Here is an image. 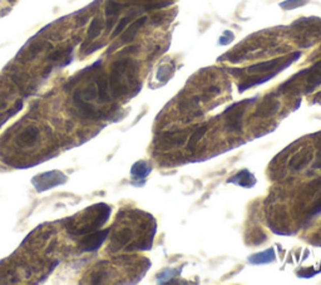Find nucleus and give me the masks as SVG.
Masks as SVG:
<instances>
[{
  "label": "nucleus",
  "mask_w": 321,
  "mask_h": 285,
  "mask_svg": "<svg viewBox=\"0 0 321 285\" xmlns=\"http://www.w3.org/2000/svg\"><path fill=\"white\" fill-rule=\"evenodd\" d=\"M97 93H98L99 102H109L110 101V92L109 83H108V77L106 74H101L96 80Z\"/></svg>",
  "instance_id": "obj_12"
},
{
  "label": "nucleus",
  "mask_w": 321,
  "mask_h": 285,
  "mask_svg": "<svg viewBox=\"0 0 321 285\" xmlns=\"http://www.w3.org/2000/svg\"><path fill=\"white\" fill-rule=\"evenodd\" d=\"M136 14H137L136 12H132V13H129L128 15H126L125 18L121 19V20L118 21L117 27H115V28H114V31H113V33H112V38L118 37V35H120L121 33H123V31H125V29L127 28V27H128L129 24H131L132 19H133L134 17H136Z\"/></svg>",
  "instance_id": "obj_19"
},
{
  "label": "nucleus",
  "mask_w": 321,
  "mask_h": 285,
  "mask_svg": "<svg viewBox=\"0 0 321 285\" xmlns=\"http://www.w3.org/2000/svg\"><path fill=\"white\" fill-rule=\"evenodd\" d=\"M309 3V0H284V2L280 3V8H282L284 10H294L298 9V8L304 7Z\"/></svg>",
  "instance_id": "obj_21"
},
{
  "label": "nucleus",
  "mask_w": 321,
  "mask_h": 285,
  "mask_svg": "<svg viewBox=\"0 0 321 285\" xmlns=\"http://www.w3.org/2000/svg\"><path fill=\"white\" fill-rule=\"evenodd\" d=\"M110 230H99V231H93L92 234L87 235L85 238H83L79 243V248L82 251L85 252H92L97 251L102 246V244L106 241L108 234H109Z\"/></svg>",
  "instance_id": "obj_6"
},
{
  "label": "nucleus",
  "mask_w": 321,
  "mask_h": 285,
  "mask_svg": "<svg viewBox=\"0 0 321 285\" xmlns=\"http://www.w3.org/2000/svg\"><path fill=\"white\" fill-rule=\"evenodd\" d=\"M304 93H310V92L315 91L321 84V61L317 62L312 67L304 69Z\"/></svg>",
  "instance_id": "obj_7"
},
{
  "label": "nucleus",
  "mask_w": 321,
  "mask_h": 285,
  "mask_svg": "<svg viewBox=\"0 0 321 285\" xmlns=\"http://www.w3.org/2000/svg\"><path fill=\"white\" fill-rule=\"evenodd\" d=\"M132 66H133V62L128 58L120 59L113 64L110 74L108 77V83H109L110 96L114 98L125 94L128 89V84L132 80V72H133Z\"/></svg>",
  "instance_id": "obj_1"
},
{
  "label": "nucleus",
  "mask_w": 321,
  "mask_h": 285,
  "mask_svg": "<svg viewBox=\"0 0 321 285\" xmlns=\"http://www.w3.org/2000/svg\"><path fill=\"white\" fill-rule=\"evenodd\" d=\"M294 27H296V31L304 34V37H310V35H319L321 34V19L319 18H304L300 20L295 21Z\"/></svg>",
  "instance_id": "obj_8"
},
{
  "label": "nucleus",
  "mask_w": 321,
  "mask_h": 285,
  "mask_svg": "<svg viewBox=\"0 0 321 285\" xmlns=\"http://www.w3.org/2000/svg\"><path fill=\"white\" fill-rule=\"evenodd\" d=\"M275 260H276V254H275L274 248H269L266 249V250L249 256V263L253 265L270 264V263L275 262Z\"/></svg>",
  "instance_id": "obj_11"
},
{
  "label": "nucleus",
  "mask_w": 321,
  "mask_h": 285,
  "mask_svg": "<svg viewBox=\"0 0 321 285\" xmlns=\"http://www.w3.org/2000/svg\"><path fill=\"white\" fill-rule=\"evenodd\" d=\"M311 160V153L310 152H300L296 154L293 160L290 161V166L294 170H301V168L306 166L309 161Z\"/></svg>",
  "instance_id": "obj_17"
},
{
  "label": "nucleus",
  "mask_w": 321,
  "mask_h": 285,
  "mask_svg": "<svg viewBox=\"0 0 321 285\" xmlns=\"http://www.w3.org/2000/svg\"><path fill=\"white\" fill-rule=\"evenodd\" d=\"M40 138V128L37 126L24 127L15 138V143L19 148H33Z\"/></svg>",
  "instance_id": "obj_5"
},
{
  "label": "nucleus",
  "mask_w": 321,
  "mask_h": 285,
  "mask_svg": "<svg viewBox=\"0 0 321 285\" xmlns=\"http://www.w3.org/2000/svg\"><path fill=\"white\" fill-rule=\"evenodd\" d=\"M207 129H209L207 128V124H203V126L196 128V131L191 135L190 138H188V142H187L188 150H193V148L196 147V145L202 140V137H203L205 134H206Z\"/></svg>",
  "instance_id": "obj_18"
},
{
  "label": "nucleus",
  "mask_w": 321,
  "mask_h": 285,
  "mask_svg": "<svg viewBox=\"0 0 321 285\" xmlns=\"http://www.w3.org/2000/svg\"><path fill=\"white\" fill-rule=\"evenodd\" d=\"M103 20H102L101 18L96 17L93 18V20L91 21V25H90V29H88V34H87V42L84 43L83 45H85L87 43L92 42L93 39H96V38H98L99 35H101L102 31H103Z\"/></svg>",
  "instance_id": "obj_16"
},
{
  "label": "nucleus",
  "mask_w": 321,
  "mask_h": 285,
  "mask_svg": "<svg viewBox=\"0 0 321 285\" xmlns=\"http://www.w3.org/2000/svg\"><path fill=\"white\" fill-rule=\"evenodd\" d=\"M174 68L173 66H169V64H164V66H161L157 69V73H156V80L160 81V82H166L167 80H169L172 74H173Z\"/></svg>",
  "instance_id": "obj_20"
},
{
  "label": "nucleus",
  "mask_w": 321,
  "mask_h": 285,
  "mask_svg": "<svg viewBox=\"0 0 321 285\" xmlns=\"http://www.w3.org/2000/svg\"><path fill=\"white\" fill-rule=\"evenodd\" d=\"M277 108H279V102L276 99H271L268 97V98L264 99L262 105L257 108L255 116H257V117H269L270 115L276 112Z\"/></svg>",
  "instance_id": "obj_14"
},
{
  "label": "nucleus",
  "mask_w": 321,
  "mask_h": 285,
  "mask_svg": "<svg viewBox=\"0 0 321 285\" xmlns=\"http://www.w3.org/2000/svg\"><path fill=\"white\" fill-rule=\"evenodd\" d=\"M123 5L121 3L115 2V0H109L106 7V17H107V29H112V27L114 25L115 19H117L118 14L122 10Z\"/></svg>",
  "instance_id": "obj_13"
},
{
  "label": "nucleus",
  "mask_w": 321,
  "mask_h": 285,
  "mask_svg": "<svg viewBox=\"0 0 321 285\" xmlns=\"http://www.w3.org/2000/svg\"><path fill=\"white\" fill-rule=\"evenodd\" d=\"M256 102V98H249L244 99L231 105L230 107L226 108L223 116H225V124L226 128L230 132H240L242 129V123H244V116L246 112L247 106L251 103Z\"/></svg>",
  "instance_id": "obj_3"
},
{
  "label": "nucleus",
  "mask_w": 321,
  "mask_h": 285,
  "mask_svg": "<svg viewBox=\"0 0 321 285\" xmlns=\"http://www.w3.org/2000/svg\"><path fill=\"white\" fill-rule=\"evenodd\" d=\"M47 45V43L44 42H39V43H34L33 45H32L31 48H29V51H28V57L29 59H33L34 57H37L38 54L40 53L43 49H44V47Z\"/></svg>",
  "instance_id": "obj_23"
},
{
  "label": "nucleus",
  "mask_w": 321,
  "mask_h": 285,
  "mask_svg": "<svg viewBox=\"0 0 321 285\" xmlns=\"http://www.w3.org/2000/svg\"><path fill=\"white\" fill-rule=\"evenodd\" d=\"M152 171V167L150 166L147 161L141 160V161H137L131 168V175L133 176L136 180H143V178L147 177L148 175Z\"/></svg>",
  "instance_id": "obj_15"
},
{
  "label": "nucleus",
  "mask_w": 321,
  "mask_h": 285,
  "mask_svg": "<svg viewBox=\"0 0 321 285\" xmlns=\"http://www.w3.org/2000/svg\"><path fill=\"white\" fill-rule=\"evenodd\" d=\"M256 177L253 176L252 172H250L247 168H244V170L239 171L236 175L231 176L227 180V184H234L237 185V186H241L244 189H251L256 185Z\"/></svg>",
  "instance_id": "obj_9"
},
{
  "label": "nucleus",
  "mask_w": 321,
  "mask_h": 285,
  "mask_svg": "<svg viewBox=\"0 0 321 285\" xmlns=\"http://www.w3.org/2000/svg\"><path fill=\"white\" fill-rule=\"evenodd\" d=\"M179 273H180V270H176V269H166V270H163L162 273L158 274L157 280L162 284H164V283L168 284V283H171V279L174 278V276H176Z\"/></svg>",
  "instance_id": "obj_22"
},
{
  "label": "nucleus",
  "mask_w": 321,
  "mask_h": 285,
  "mask_svg": "<svg viewBox=\"0 0 321 285\" xmlns=\"http://www.w3.org/2000/svg\"><path fill=\"white\" fill-rule=\"evenodd\" d=\"M319 214H321V199L316 202V205H315L314 208H312V210L310 211L309 216H310V218H314V216L319 215Z\"/></svg>",
  "instance_id": "obj_25"
},
{
  "label": "nucleus",
  "mask_w": 321,
  "mask_h": 285,
  "mask_svg": "<svg viewBox=\"0 0 321 285\" xmlns=\"http://www.w3.org/2000/svg\"><path fill=\"white\" fill-rule=\"evenodd\" d=\"M235 34L231 31H225L223 34L221 35L220 39H218V44L220 45H228L230 43L234 42Z\"/></svg>",
  "instance_id": "obj_24"
},
{
  "label": "nucleus",
  "mask_w": 321,
  "mask_h": 285,
  "mask_svg": "<svg viewBox=\"0 0 321 285\" xmlns=\"http://www.w3.org/2000/svg\"><path fill=\"white\" fill-rule=\"evenodd\" d=\"M145 21H147V17H141V18H138V19H136V20L132 21V23L129 24L128 27H127L125 31H123L122 37H121V40H122V43L132 42V40L136 38L137 33L139 32V29H141L142 27L144 25Z\"/></svg>",
  "instance_id": "obj_10"
},
{
  "label": "nucleus",
  "mask_w": 321,
  "mask_h": 285,
  "mask_svg": "<svg viewBox=\"0 0 321 285\" xmlns=\"http://www.w3.org/2000/svg\"><path fill=\"white\" fill-rule=\"evenodd\" d=\"M320 151H321V145H320Z\"/></svg>",
  "instance_id": "obj_26"
},
{
  "label": "nucleus",
  "mask_w": 321,
  "mask_h": 285,
  "mask_svg": "<svg viewBox=\"0 0 321 285\" xmlns=\"http://www.w3.org/2000/svg\"><path fill=\"white\" fill-rule=\"evenodd\" d=\"M300 57V50L294 51V53H291L290 56L287 57H280V58L271 59V61H265L253 64V66L247 68L246 72L250 73V74H268V73L271 72L281 73L282 70L286 69V68L290 67L294 62L298 61Z\"/></svg>",
  "instance_id": "obj_2"
},
{
  "label": "nucleus",
  "mask_w": 321,
  "mask_h": 285,
  "mask_svg": "<svg viewBox=\"0 0 321 285\" xmlns=\"http://www.w3.org/2000/svg\"><path fill=\"white\" fill-rule=\"evenodd\" d=\"M67 181V176L62 173L61 171H50V172L42 173L38 175L33 178L34 186H36L37 191H47V190L53 189V187L63 185Z\"/></svg>",
  "instance_id": "obj_4"
}]
</instances>
